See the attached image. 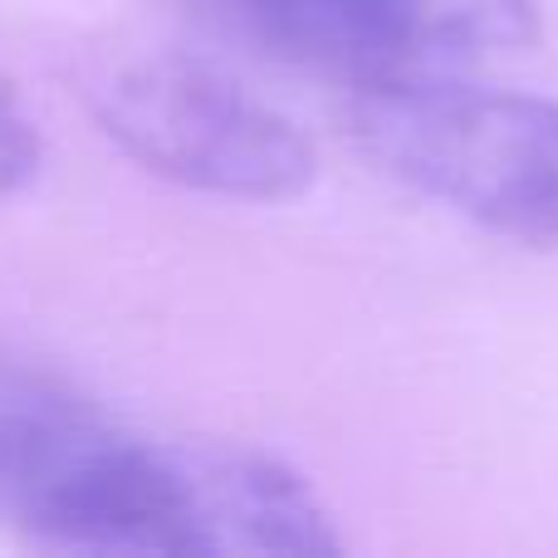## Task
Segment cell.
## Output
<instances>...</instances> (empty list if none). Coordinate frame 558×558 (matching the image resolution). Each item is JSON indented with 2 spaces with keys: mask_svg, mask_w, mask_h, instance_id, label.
<instances>
[{
  "mask_svg": "<svg viewBox=\"0 0 558 558\" xmlns=\"http://www.w3.org/2000/svg\"><path fill=\"white\" fill-rule=\"evenodd\" d=\"M348 137L392 182L530 251L558 245V104L465 74L348 94Z\"/></svg>",
  "mask_w": 558,
  "mask_h": 558,
  "instance_id": "1",
  "label": "cell"
},
{
  "mask_svg": "<svg viewBox=\"0 0 558 558\" xmlns=\"http://www.w3.org/2000/svg\"><path fill=\"white\" fill-rule=\"evenodd\" d=\"M113 426V416L74 383L0 357V524L29 534L39 510Z\"/></svg>",
  "mask_w": 558,
  "mask_h": 558,
  "instance_id": "4",
  "label": "cell"
},
{
  "mask_svg": "<svg viewBox=\"0 0 558 558\" xmlns=\"http://www.w3.org/2000/svg\"><path fill=\"white\" fill-rule=\"evenodd\" d=\"M98 133L143 172L221 202H294L314 186L318 153L294 118L186 54H133L84 88Z\"/></svg>",
  "mask_w": 558,
  "mask_h": 558,
  "instance_id": "2",
  "label": "cell"
},
{
  "mask_svg": "<svg viewBox=\"0 0 558 558\" xmlns=\"http://www.w3.org/2000/svg\"><path fill=\"white\" fill-rule=\"evenodd\" d=\"M206 29L284 69L348 88L471 74L539 45V0H182Z\"/></svg>",
  "mask_w": 558,
  "mask_h": 558,
  "instance_id": "3",
  "label": "cell"
},
{
  "mask_svg": "<svg viewBox=\"0 0 558 558\" xmlns=\"http://www.w3.org/2000/svg\"><path fill=\"white\" fill-rule=\"evenodd\" d=\"M39 157H45V143H39L35 123H29V113L15 104V94L0 84V202L35 182Z\"/></svg>",
  "mask_w": 558,
  "mask_h": 558,
  "instance_id": "5",
  "label": "cell"
}]
</instances>
